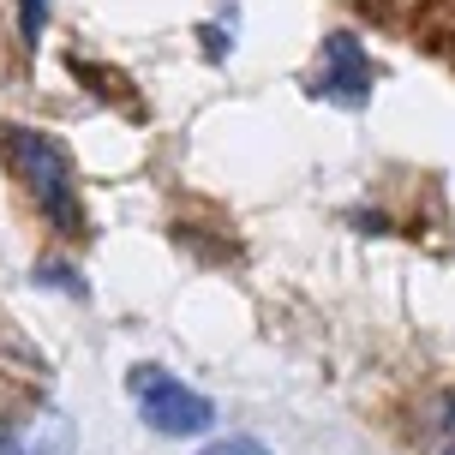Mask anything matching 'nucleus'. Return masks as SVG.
<instances>
[{
  "mask_svg": "<svg viewBox=\"0 0 455 455\" xmlns=\"http://www.w3.org/2000/svg\"><path fill=\"white\" fill-rule=\"evenodd\" d=\"M371 84H378V72H371V54L360 48V36L354 30H330L318 48V67H312V96L336 102V108H365Z\"/></svg>",
  "mask_w": 455,
  "mask_h": 455,
  "instance_id": "obj_3",
  "label": "nucleus"
},
{
  "mask_svg": "<svg viewBox=\"0 0 455 455\" xmlns=\"http://www.w3.org/2000/svg\"><path fill=\"white\" fill-rule=\"evenodd\" d=\"M0 156L12 162V174L24 180V192L36 198V210L48 216L54 234L67 240H84V198H78V168H72V150L54 132H36V126H12L0 120Z\"/></svg>",
  "mask_w": 455,
  "mask_h": 455,
  "instance_id": "obj_1",
  "label": "nucleus"
},
{
  "mask_svg": "<svg viewBox=\"0 0 455 455\" xmlns=\"http://www.w3.org/2000/svg\"><path fill=\"white\" fill-rule=\"evenodd\" d=\"M204 455H270V450H264L258 437H216Z\"/></svg>",
  "mask_w": 455,
  "mask_h": 455,
  "instance_id": "obj_6",
  "label": "nucleus"
},
{
  "mask_svg": "<svg viewBox=\"0 0 455 455\" xmlns=\"http://www.w3.org/2000/svg\"><path fill=\"white\" fill-rule=\"evenodd\" d=\"M126 395L138 402V413H144V426L156 437H198L216 426V402L210 395H198L192 384H180L174 371H162V365H132L126 371Z\"/></svg>",
  "mask_w": 455,
  "mask_h": 455,
  "instance_id": "obj_2",
  "label": "nucleus"
},
{
  "mask_svg": "<svg viewBox=\"0 0 455 455\" xmlns=\"http://www.w3.org/2000/svg\"><path fill=\"white\" fill-rule=\"evenodd\" d=\"M0 455H78V432L60 408H36L0 432Z\"/></svg>",
  "mask_w": 455,
  "mask_h": 455,
  "instance_id": "obj_4",
  "label": "nucleus"
},
{
  "mask_svg": "<svg viewBox=\"0 0 455 455\" xmlns=\"http://www.w3.org/2000/svg\"><path fill=\"white\" fill-rule=\"evenodd\" d=\"M48 30V0H19V36L36 48V36Z\"/></svg>",
  "mask_w": 455,
  "mask_h": 455,
  "instance_id": "obj_5",
  "label": "nucleus"
},
{
  "mask_svg": "<svg viewBox=\"0 0 455 455\" xmlns=\"http://www.w3.org/2000/svg\"><path fill=\"white\" fill-rule=\"evenodd\" d=\"M450 455H455V450H450Z\"/></svg>",
  "mask_w": 455,
  "mask_h": 455,
  "instance_id": "obj_8",
  "label": "nucleus"
},
{
  "mask_svg": "<svg viewBox=\"0 0 455 455\" xmlns=\"http://www.w3.org/2000/svg\"><path fill=\"white\" fill-rule=\"evenodd\" d=\"M443 432L455 437V395H443Z\"/></svg>",
  "mask_w": 455,
  "mask_h": 455,
  "instance_id": "obj_7",
  "label": "nucleus"
}]
</instances>
